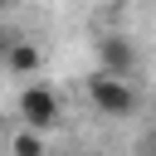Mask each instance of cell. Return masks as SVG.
<instances>
[{"label": "cell", "instance_id": "obj_3", "mask_svg": "<svg viewBox=\"0 0 156 156\" xmlns=\"http://www.w3.org/2000/svg\"><path fill=\"white\" fill-rule=\"evenodd\" d=\"M98 68H107V73H117V78H132V73H136V49H132V39L102 34V39H98Z\"/></svg>", "mask_w": 156, "mask_h": 156}, {"label": "cell", "instance_id": "obj_6", "mask_svg": "<svg viewBox=\"0 0 156 156\" xmlns=\"http://www.w3.org/2000/svg\"><path fill=\"white\" fill-rule=\"evenodd\" d=\"M15 39H20V34H15V29H0V58H5V54H10V44H15Z\"/></svg>", "mask_w": 156, "mask_h": 156}, {"label": "cell", "instance_id": "obj_4", "mask_svg": "<svg viewBox=\"0 0 156 156\" xmlns=\"http://www.w3.org/2000/svg\"><path fill=\"white\" fill-rule=\"evenodd\" d=\"M5 68H10L15 78L39 73V44H34V39H15V44H10V54H5Z\"/></svg>", "mask_w": 156, "mask_h": 156}, {"label": "cell", "instance_id": "obj_5", "mask_svg": "<svg viewBox=\"0 0 156 156\" xmlns=\"http://www.w3.org/2000/svg\"><path fill=\"white\" fill-rule=\"evenodd\" d=\"M10 151H15V156H49V141H44V132H34V127H24V132H15V141H10Z\"/></svg>", "mask_w": 156, "mask_h": 156}, {"label": "cell", "instance_id": "obj_1", "mask_svg": "<svg viewBox=\"0 0 156 156\" xmlns=\"http://www.w3.org/2000/svg\"><path fill=\"white\" fill-rule=\"evenodd\" d=\"M88 102L102 112V117H132L136 112V93H132V78H117L107 68H98L88 78Z\"/></svg>", "mask_w": 156, "mask_h": 156}, {"label": "cell", "instance_id": "obj_2", "mask_svg": "<svg viewBox=\"0 0 156 156\" xmlns=\"http://www.w3.org/2000/svg\"><path fill=\"white\" fill-rule=\"evenodd\" d=\"M20 122L24 127H34V132H49V127H58V117H63V102H58V93L49 88V83H29L24 93H20Z\"/></svg>", "mask_w": 156, "mask_h": 156}, {"label": "cell", "instance_id": "obj_7", "mask_svg": "<svg viewBox=\"0 0 156 156\" xmlns=\"http://www.w3.org/2000/svg\"><path fill=\"white\" fill-rule=\"evenodd\" d=\"M0 10H5V0H0Z\"/></svg>", "mask_w": 156, "mask_h": 156}]
</instances>
